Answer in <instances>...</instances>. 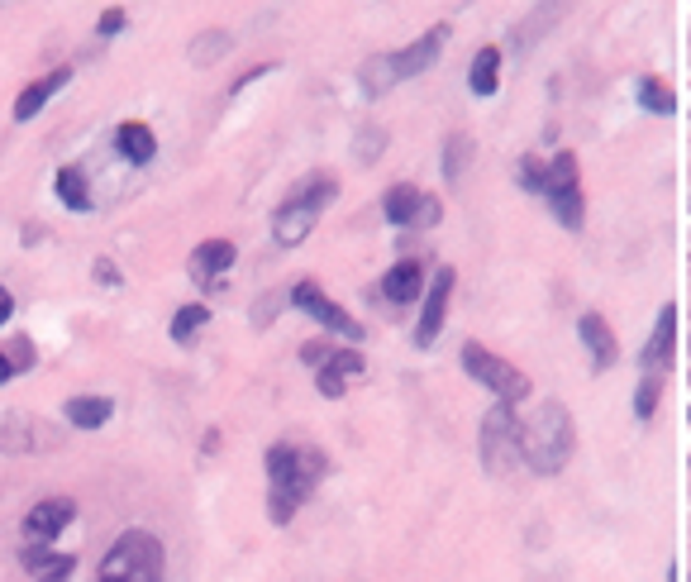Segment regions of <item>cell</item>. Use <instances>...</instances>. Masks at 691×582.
<instances>
[{
	"instance_id": "19",
	"label": "cell",
	"mask_w": 691,
	"mask_h": 582,
	"mask_svg": "<svg viewBox=\"0 0 691 582\" xmlns=\"http://www.w3.org/2000/svg\"><path fill=\"white\" fill-rule=\"evenodd\" d=\"M577 335H582L586 353H592V368H611L615 363V335H611V325H605L596 310H586V316L577 320Z\"/></svg>"
},
{
	"instance_id": "8",
	"label": "cell",
	"mask_w": 691,
	"mask_h": 582,
	"mask_svg": "<svg viewBox=\"0 0 691 582\" xmlns=\"http://www.w3.org/2000/svg\"><path fill=\"white\" fill-rule=\"evenodd\" d=\"M291 306L305 310V316L315 320V325H325L329 335H339V339H348V344H358V339H363V325L353 320L339 301H329L315 282H296V286H291Z\"/></svg>"
},
{
	"instance_id": "22",
	"label": "cell",
	"mask_w": 691,
	"mask_h": 582,
	"mask_svg": "<svg viewBox=\"0 0 691 582\" xmlns=\"http://www.w3.org/2000/svg\"><path fill=\"white\" fill-rule=\"evenodd\" d=\"M62 415H67V425H77V430H100L115 415V401L110 397H72L62 406Z\"/></svg>"
},
{
	"instance_id": "25",
	"label": "cell",
	"mask_w": 691,
	"mask_h": 582,
	"mask_svg": "<svg viewBox=\"0 0 691 582\" xmlns=\"http://www.w3.org/2000/svg\"><path fill=\"white\" fill-rule=\"evenodd\" d=\"M29 368H34V344L25 335L0 348V387H5L10 378H19V372H29Z\"/></svg>"
},
{
	"instance_id": "16",
	"label": "cell",
	"mask_w": 691,
	"mask_h": 582,
	"mask_svg": "<svg viewBox=\"0 0 691 582\" xmlns=\"http://www.w3.org/2000/svg\"><path fill=\"white\" fill-rule=\"evenodd\" d=\"M673 353H677V310L663 306L654 335H648V344H644V368H648V372L667 368V363H673Z\"/></svg>"
},
{
	"instance_id": "14",
	"label": "cell",
	"mask_w": 691,
	"mask_h": 582,
	"mask_svg": "<svg viewBox=\"0 0 691 582\" xmlns=\"http://www.w3.org/2000/svg\"><path fill=\"white\" fill-rule=\"evenodd\" d=\"M67 81H72V68H53L48 77L29 81V87L19 91V100H15V120H19V124H29V120H34L38 110H44V106H48V100H53L62 87H67Z\"/></svg>"
},
{
	"instance_id": "20",
	"label": "cell",
	"mask_w": 691,
	"mask_h": 582,
	"mask_svg": "<svg viewBox=\"0 0 691 582\" xmlns=\"http://www.w3.org/2000/svg\"><path fill=\"white\" fill-rule=\"evenodd\" d=\"M115 149L124 153L134 162V168H143V162H153V153H158V139H153V130L143 120H124L119 130H115Z\"/></svg>"
},
{
	"instance_id": "29",
	"label": "cell",
	"mask_w": 691,
	"mask_h": 582,
	"mask_svg": "<svg viewBox=\"0 0 691 582\" xmlns=\"http://www.w3.org/2000/svg\"><path fill=\"white\" fill-rule=\"evenodd\" d=\"M468 153H472V143H468L463 134H453V139L444 143V177H449V182H458V177H463V168H468Z\"/></svg>"
},
{
	"instance_id": "34",
	"label": "cell",
	"mask_w": 691,
	"mask_h": 582,
	"mask_svg": "<svg viewBox=\"0 0 691 582\" xmlns=\"http://www.w3.org/2000/svg\"><path fill=\"white\" fill-rule=\"evenodd\" d=\"M329 353H334V348H325V344H305V348H301V359H305V363H315V368H320V363H325V359H329Z\"/></svg>"
},
{
	"instance_id": "21",
	"label": "cell",
	"mask_w": 691,
	"mask_h": 582,
	"mask_svg": "<svg viewBox=\"0 0 691 582\" xmlns=\"http://www.w3.org/2000/svg\"><path fill=\"white\" fill-rule=\"evenodd\" d=\"M224 267H234V244L229 239H205V244H196V254H191V273L196 277H220Z\"/></svg>"
},
{
	"instance_id": "31",
	"label": "cell",
	"mask_w": 691,
	"mask_h": 582,
	"mask_svg": "<svg viewBox=\"0 0 691 582\" xmlns=\"http://www.w3.org/2000/svg\"><path fill=\"white\" fill-rule=\"evenodd\" d=\"M387 149V134L382 130H363L358 134V162H376V153Z\"/></svg>"
},
{
	"instance_id": "35",
	"label": "cell",
	"mask_w": 691,
	"mask_h": 582,
	"mask_svg": "<svg viewBox=\"0 0 691 582\" xmlns=\"http://www.w3.org/2000/svg\"><path fill=\"white\" fill-rule=\"evenodd\" d=\"M10 316H15V296L0 286V325H10Z\"/></svg>"
},
{
	"instance_id": "3",
	"label": "cell",
	"mask_w": 691,
	"mask_h": 582,
	"mask_svg": "<svg viewBox=\"0 0 691 582\" xmlns=\"http://www.w3.org/2000/svg\"><path fill=\"white\" fill-rule=\"evenodd\" d=\"M444 38H449V25H434L425 38H415V44H406V48L382 53V57H367L363 72H358L363 91L376 100V96H387L391 87H401V81L429 72L434 62H438V53H444Z\"/></svg>"
},
{
	"instance_id": "17",
	"label": "cell",
	"mask_w": 691,
	"mask_h": 582,
	"mask_svg": "<svg viewBox=\"0 0 691 582\" xmlns=\"http://www.w3.org/2000/svg\"><path fill=\"white\" fill-rule=\"evenodd\" d=\"M19 564L34 573V582H67L72 568H77V558L72 554H53L48 545H29L25 554H19Z\"/></svg>"
},
{
	"instance_id": "15",
	"label": "cell",
	"mask_w": 691,
	"mask_h": 582,
	"mask_svg": "<svg viewBox=\"0 0 691 582\" xmlns=\"http://www.w3.org/2000/svg\"><path fill=\"white\" fill-rule=\"evenodd\" d=\"M358 372H363V353L358 348H334L329 353V359L320 363V391H325V397H344V391H348V378H358Z\"/></svg>"
},
{
	"instance_id": "36",
	"label": "cell",
	"mask_w": 691,
	"mask_h": 582,
	"mask_svg": "<svg viewBox=\"0 0 691 582\" xmlns=\"http://www.w3.org/2000/svg\"><path fill=\"white\" fill-rule=\"evenodd\" d=\"M96 582H100V577H96Z\"/></svg>"
},
{
	"instance_id": "10",
	"label": "cell",
	"mask_w": 691,
	"mask_h": 582,
	"mask_svg": "<svg viewBox=\"0 0 691 582\" xmlns=\"http://www.w3.org/2000/svg\"><path fill=\"white\" fill-rule=\"evenodd\" d=\"M72 521H77V502H67V496H44L25 515V539L29 545H53Z\"/></svg>"
},
{
	"instance_id": "33",
	"label": "cell",
	"mask_w": 691,
	"mask_h": 582,
	"mask_svg": "<svg viewBox=\"0 0 691 582\" xmlns=\"http://www.w3.org/2000/svg\"><path fill=\"white\" fill-rule=\"evenodd\" d=\"M96 282L100 286H119V267L110 258H96Z\"/></svg>"
},
{
	"instance_id": "30",
	"label": "cell",
	"mask_w": 691,
	"mask_h": 582,
	"mask_svg": "<svg viewBox=\"0 0 691 582\" xmlns=\"http://www.w3.org/2000/svg\"><path fill=\"white\" fill-rule=\"evenodd\" d=\"M654 406H658V382L644 378L639 391H634V415H639V421H648V415H654Z\"/></svg>"
},
{
	"instance_id": "11",
	"label": "cell",
	"mask_w": 691,
	"mask_h": 582,
	"mask_svg": "<svg viewBox=\"0 0 691 582\" xmlns=\"http://www.w3.org/2000/svg\"><path fill=\"white\" fill-rule=\"evenodd\" d=\"M57 444V430H48L44 421L34 415H5L0 421V453H38V449H53Z\"/></svg>"
},
{
	"instance_id": "26",
	"label": "cell",
	"mask_w": 691,
	"mask_h": 582,
	"mask_svg": "<svg viewBox=\"0 0 691 582\" xmlns=\"http://www.w3.org/2000/svg\"><path fill=\"white\" fill-rule=\"evenodd\" d=\"M205 325H211V306L191 301V306H181L177 316H172V339H177V344H191Z\"/></svg>"
},
{
	"instance_id": "27",
	"label": "cell",
	"mask_w": 691,
	"mask_h": 582,
	"mask_svg": "<svg viewBox=\"0 0 691 582\" xmlns=\"http://www.w3.org/2000/svg\"><path fill=\"white\" fill-rule=\"evenodd\" d=\"M229 48H234V38H229L224 29H211V34H201L196 44H191V62H201V68H211L215 57H224Z\"/></svg>"
},
{
	"instance_id": "4",
	"label": "cell",
	"mask_w": 691,
	"mask_h": 582,
	"mask_svg": "<svg viewBox=\"0 0 691 582\" xmlns=\"http://www.w3.org/2000/svg\"><path fill=\"white\" fill-rule=\"evenodd\" d=\"M339 196V182L334 177H315V182H301L296 192H291L277 211H272V239L282 248H296L305 244V234L315 230V220L325 215V205Z\"/></svg>"
},
{
	"instance_id": "32",
	"label": "cell",
	"mask_w": 691,
	"mask_h": 582,
	"mask_svg": "<svg viewBox=\"0 0 691 582\" xmlns=\"http://www.w3.org/2000/svg\"><path fill=\"white\" fill-rule=\"evenodd\" d=\"M124 25H129V15H124V10H106V15H100V25H96V34L110 38V34H119Z\"/></svg>"
},
{
	"instance_id": "28",
	"label": "cell",
	"mask_w": 691,
	"mask_h": 582,
	"mask_svg": "<svg viewBox=\"0 0 691 582\" xmlns=\"http://www.w3.org/2000/svg\"><path fill=\"white\" fill-rule=\"evenodd\" d=\"M639 106L644 110H654V115H673L677 110V100L673 96H667V87H658V81H639Z\"/></svg>"
},
{
	"instance_id": "2",
	"label": "cell",
	"mask_w": 691,
	"mask_h": 582,
	"mask_svg": "<svg viewBox=\"0 0 691 582\" xmlns=\"http://www.w3.org/2000/svg\"><path fill=\"white\" fill-rule=\"evenodd\" d=\"M572 449H577V425H572V415L562 401H543L534 411V421L520 425V459L539 477H553L568 468Z\"/></svg>"
},
{
	"instance_id": "23",
	"label": "cell",
	"mask_w": 691,
	"mask_h": 582,
	"mask_svg": "<svg viewBox=\"0 0 691 582\" xmlns=\"http://www.w3.org/2000/svg\"><path fill=\"white\" fill-rule=\"evenodd\" d=\"M53 192H57V201L67 205V211H91V182H87V172L81 168H57V182H53Z\"/></svg>"
},
{
	"instance_id": "7",
	"label": "cell",
	"mask_w": 691,
	"mask_h": 582,
	"mask_svg": "<svg viewBox=\"0 0 691 582\" xmlns=\"http://www.w3.org/2000/svg\"><path fill=\"white\" fill-rule=\"evenodd\" d=\"M463 372H468L472 382L487 387L496 401H506V406H515V401H525V397H530L525 372H515L506 359H496V353H491V348H481V344H463Z\"/></svg>"
},
{
	"instance_id": "6",
	"label": "cell",
	"mask_w": 691,
	"mask_h": 582,
	"mask_svg": "<svg viewBox=\"0 0 691 582\" xmlns=\"http://www.w3.org/2000/svg\"><path fill=\"white\" fill-rule=\"evenodd\" d=\"M520 463V421L506 401H496L481 421V468L491 477H511Z\"/></svg>"
},
{
	"instance_id": "9",
	"label": "cell",
	"mask_w": 691,
	"mask_h": 582,
	"mask_svg": "<svg viewBox=\"0 0 691 582\" xmlns=\"http://www.w3.org/2000/svg\"><path fill=\"white\" fill-rule=\"evenodd\" d=\"M543 201L553 205V215L568 224V230H582V192H577V158L572 153H558L553 168L543 172Z\"/></svg>"
},
{
	"instance_id": "18",
	"label": "cell",
	"mask_w": 691,
	"mask_h": 582,
	"mask_svg": "<svg viewBox=\"0 0 691 582\" xmlns=\"http://www.w3.org/2000/svg\"><path fill=\"white\" fill-rule=\"evenodd\" d=\"M382 291H387V301H396V306H410V301H415V296H420V291H425V263L406 258V263L387 267V277H382Z\"/></svg>"
},
{
	"instance_id": "24",
	"label": "cell",
	"mask_w": 691,
	"mask_h": 582,
	"mask_svg": "<svg viewBox=\"0 0 691 582\" xmlns=\"http://www.w3.org/2000/svg\"><path fill=\"white\" fill-rule=\"evenodd\" d=\"M468 87H472V96H496V87H500V48H481L472 57Z\"/></svg>"
},
{
	"instance_id": "5",
	"label": "cell",
	"mask_w": 691,
	"mask_h": 582,
	"mask_svg": "<svg viewBox=\"0 0 691 582\" xmlns=\"http://www.w3.org/2000/svg\"><path fill=\"white\" fill-rule=\"evenodd\" d=\"M100 582H162V545L149 530H124L100 558Z\"/></svg>"
},
{
	"instance_id": "13",
	"label": "cell",
	"mask_w": 691,
	"mask_h": 582,
	"mask_svg": "<svg viewBox=\"0 0 691 582\" xmlns=\"http://www.w3.org/2000/svg\"><path fill=\"white\" fill-rule=\"evenodd\" d=\"M382 215H387V224H415V220L434 224L438 220V201H429L425 192H415V186L401 182V186H391V192H387Z\"/></svg>"
},
{
	"instance_id": "1",
	"label": "cell",
	"mask_w": 691,
	"mask_h": 582,
	"mask_svg": "<svg viewBox=\"0 0 691 582\" xmlns=\"http://www.w3.org/2000/svg\"><path fill=\"white\" fill-rule=\"evenodd\" d=\"M263 463H267V515L277 525H286L325 477V453L296 449V444H272Z\"/></svg>"
},
{
	"instance_id": "12",
	"label": "cell",
	"mask_w": 691,
	"mask_h": 582,
	"mask_svg": "<svg viewBox=\"0 0 691 582\" xmlns=\"http://www.w3.org/2000/svg\"><path fill=\"white\" fill-rule=\"evenodd\" d=\"M453 267H438L429 291H425V310H420V325H415V344L429 348L438 339V329H444V316H449V296H453Z\"/></svg>"
}]
</instances>
